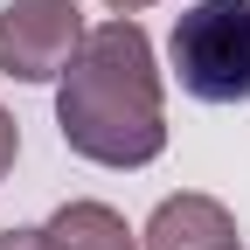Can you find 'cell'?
Instances as JSON below:
<instances>
[{"instance_id": "obj_9", "label": "cell", "mask_w": 250, "mask_h": 250, "mask_svg": "<svg viewBox=\"0 0 250 250\" xmlns=\"http://www.w3.org/2000/svg\"><path fill=\"white\" fill-rule=\"evenodd\" d=\"M236 250H243V243H236Z\"/></svg>"}, {"instance_id": "obj_4", "label": "cell", "mask_w": 250, "mask_h": 250, "mask_svg": "<svg viewBox=\"0 0 250 250\" xmlns=\"http://www.w3.org/2000/svg\"><path fill=\"white\" fill-rule=\"evenodd\" d=\"M139 250H236V215L215 195H167L139 229Z\"/></svg>"}, {"instance_id": "obj_1", "label": "cell", "mask_w": 250, "mask_h": 250, "mask_svg": "<svg viewBox=\"0 0 250 250\" xmlns=\"http://www.w3.org/2000/svg\"><path fill=\"white\" fill-rule=\"evenodd\" d=\"M56 125H62V146L98 167H146L167 153L160 70H153V42L132 14L83 35L56 90Z\"/></svg>"}, {"instance_id": "obj_2", "label": "cell", "mask_w": 250, "mask_h": 250, "mask_svg": "<svg viewBox=\"0 0 250 250\" xmlns=\"http://www.w3.org/2000/svg\"><path fill=\"white\" fill-rule=\"evenodd\" d=\"M167 62L195 104H250V0H195L174 21Z\"/></svg>"}, {"instance_id": "obj_7", "label": "cell", "mask_w": 250, "mask_h": 250, "mask_svg": "<svg viewBox=\"0 0 250 250\" xmlns=\"http://www.w3.org/2000/svg\"><path fill=\"white\" fill-rule=\"evenodd\" d=\"M0 250H49L42 229H0Z\"/></svg>"}, {"instance_id": "obj_3", "label": "cell", "mask_w": 250, "mask_h": 250, "mask_svg": "<svg viewBox=\"0 0 250 250\" xmlns=\"http://www.w3.org/2000/svg\"><path fill=\"white\" fill-rule=\"evenodd\" d=\"M83 7L77 0H7L0 7V70L14 83H49L83 49Z\"/></svg>"}, {"instance_id": "obj_6", "label": "cell", "mask_w": 250, "mask_h": 250, "mask_svg": "<svg viewBox=\"0 0 250 250\" xmlns=\"http://www.w3.org/2000/svg\"><path fill=\"white\" fill-rule=\"evenodd\" d=\"M14 153H21V125H14V111H7V104H0V181H7Z\"/></svg>"}, {"instance_id": "obj_8", "label": "cell", "mask_w": 250, "mask_h": 250, "mask_svg": "<svg viewBox=\"0 0 250 250\" xmlns=\"http://www.w3.org/2000/svg\"><path fill=\"white\" fill-rule=\"evenodd\" d=\"M111 14H139V7H153V0H104Z\"/></svg>"}, {"instance_id": "obj_5", "label": "cell", "mask_w": 250, "mask_h": 250, "mask_svg": "<svg viewBox=\"0 0 250 250\" xmlns=\"http://www.w3.org/2000/svg\"><path fill=\"white\" fill-rule=\"evenodd\" d=\"M49 250H139V236L125 229V215L104 202H62L49 223H42Z\"/></svg>"}]
</instances>
